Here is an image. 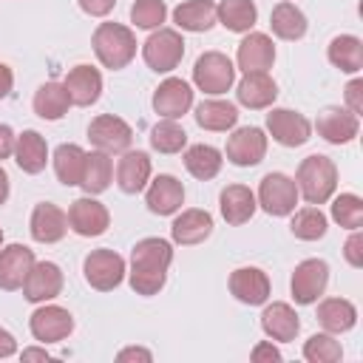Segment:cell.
I'll return each instance as SVG.
<instances>
[{
  "instance_id": "ee69618b",
  "label": "cell",
  "mask_w": 363,
  "mask_h": 363,
  "mask_svg": "<svg viewBox=\"0 0 363 363\" xmlns=\"http://www.w3.org/2000/svg\"><path fill=\"white\" fill-rule=\"evenodd\" d=\"M343 255L352 267H363V235H360V230H352V235L343 244Z\"/></svg>"
},
{
  "instance_id": "d6986e66",
  "label": "cell",
  "mask_w": 363,
  "mask_h": 363,
  "mask_svg": "<svg viewBox=\"0 0 363 363\" xmlns=\"http://www.w3.org/2000/svg\"><path fill=\"white\" fill-rule=\"evenodd\" d=\"M318 136H323L329 145H346L357 136L360 130V116L352 113L349 108H326L315 119Z\"/></svg>"
},
{
  "instance_id": "277c9868",
  "label": "cell",
  "mask_w": 363,
  "mask_h": 363,
  "mask_svg": "<svg viewBox=\"0 0 363 363\" xmlns=\"http://www.w3.org/2000/svg\"><path fill=\"white\" fill-rule=\"evenodd\" d=\"M193 82L199 91H204L210 96L227 94L235 82V65L221 51H204L193 65Z\"/></svg>"
},
{
  "instance_id": "5bb4252c",
  "label": "cell",
  "mask_w": 363,
  "mask_h": 363,
  "mask_svg": "<svg viewBox=\"0 0 363 363\" xmlns=\"http://www.w3.org/2000/svg\"><path fill=\"white\" fill-rule=\"evenodd\" d=\"M62 269L54 264V261H34V267L28 269L26 281H23V298L31 301V303H45V301H54L60 292H62Z\"/></svg>"
},
{
  "instance_id": "4fadbf2b",
  "label": "cell",
  "mask_w": 363,
  "mask_h": 363,
  "mask_svg": "<svg viewBox=\"0 0 363 363\" xmlns=\"http://www.w3.org/2000/svg\"><path fill=\"white\" fill-rule=\"evenodd\" d=\"M224 153L235 167H255L267 156V133L255 125L238 128V130L230 133Z\"/></svg>"
},
{
  "instance_id": "44dd1931",
  "label": "cell",
  "mask_w": 363,
  "mask_h": 363,
  "mask_svg": "<svg viewBox=\"0 0 363 363\" xmlns=\"http://www.w3.org/2000/svg\"><path fill=\"white\" fill-rule=\"evenodd\" d=\"M150 173H153V164H150V156L145 150H125L119 164H116V184L122 193L136 196L147 187Z\"/></svg>"
},
{
  "instance_id": "f6af8a7d",
  "label": "cell",
  "mask_w": 363,
  "mask_h": 363,
  "mask_svg": "<svg viewBox=\"0 0 363 363\" xmlns=\"http://www.w3.org/2000/svg\"><path fill=\"white\" fill-rule=\"evenodd\" d=\"M346 105L352 113H363V79H352L346 85Z\"/></svg>"
},
{
  "instance_id": "603a6c76",
  "label": "cell",
  "mask_w": 363,
  "mask_h": 363,
  "mask_svg": "<svg viewBox=\"0 0 363 363\" xmlns=\"http://www.w3.org/2000/svg\"><path fill=\"white\" fill-rule=\"evenodd\" d=\"M34 267V250L26 244H9L0 250V289L14 292L23 286L28 269Z\"/></svg>"
},
{
  "instance_id": "d4e9b609",
  "label": "cell",
  "mask_w": 363,
  "mask_h": 363,
  "mask_svg": "<svg viewBox=\"0 0 363 363\" xmlns=\"http://www.w3.org/2000/svg\"><path fill=\"white\" fill-rule=\"evenodd\" d=\"M213 233V216L207 210H199V207H190V210H182L173 224H170V235L176 244L182 247H193V244H201L207 241Z\"/></svg>"
},
{
  "instance_id": "30bf717a",
  "label": "cell",
  "mask_w": 363,
  "mask_h": 363,
  "mask_svg": "<svg viewBox=\"0 0 363 363\" xmlns=\"http://www.w3.org/2000/svg\"><path fill=\"white\" fill-rule=\"evenodd\" d=\"M88 139L96 150L102 153H125L130 150V142H133V130L130 125L122 119V116H113V113H102L96 119H91L88 125Z\"/></svg>"
},
{
  "instance_id": "db71d44e",
  "label": "cell",
  "mask_w": 363,
  "mask_h": 363,
  "mask_svg": "<svg viewBox=\"0 0 363 363\" xmlns=\"http://www.w3.org/2000/svg\"><path fill=\"white\" fill-rule=\"evenodd\" d=\"M9 199V173L0 167V204H6Z\"/></svg>"
},
{
  "instance_id": "f35d334b",
  "label": "cell",
  "mask_w": 363,
  "mask_h": 363,
  "mask_svg": "<svg viewBox=\"0 0 363 363\" xmlns=\"http://www.w3.org/2000/svg\"><path fill=\"white\" fill-rule=\"evenodd\" d=\"M326 227H329V221H326V216L320 213L318 204H309V207L298 210L292 216V224H289L292 235L301 238V241H318V238H323L326 235Z\"/></svg>"
},
{
  "instance_id": "9c48e42d",
  "label": "cell",
  "mask_w": 363,
  "mask_h": 363,
  "mask_svg": "<svg viewBox=\"0 0 363 363\" xmlns=\"http://www.w3.org/2000/svg\"><path fill=\"white\" fill-rule=\"evenodd\" d=\"M326 284H329V264L323 258H306L292 269L289 289H292L295 303L309 306L323 295Z\"/></svg>"
},
{
  "instance_id": "4dcf8cb0",
  "label": "cell",
  "mask_w": 363,
  "mask_h": 363,
  "mask_svg": "<svg viewBox=\"0 0 363 363\" xmlns=\"http://www.w3.org/2000/svg\"><path fill=\"white\" fill-rule=\"evenodd\" d=\"M34 113L40 119H48V122H57L68 113L71 108V96L65 91L62 82H43L37 91H34Z\"/></svg>"
},
{
  "instance_id": "3957f363",
  "label": "cell",
  "mask_w": 363,
  "mask_h": 363,
  "mask_svg": "<svg viewBox=\"0 0 363 363\" xmlns=\"http://www.w3.org/2000/svg\"><path fill=\"white\" fill-rule=\"evenodd\" d=\"M91 45L96 60L111 71L125 68L136 57V34L122 23H99L94 28Z\"/></svg>"
},
{
  "instance_id": "8992f818",
  "label": "cell",
  "mask_w": 363,
  "mask_h": 363,
  "mask_svg": "<svg viewBox=\"0 0 363 363\" xmlns=\"http://www.w3.org/2000/svg\"><path fill=\"white\" fill-rule=\"evenodd\" d=\"M142 57H145L150 71L170 74L184 57V40H182V34L176 28H156L142 43Z\"/></svg>"
},
{
  "instance_id": "83f0119b",
  "label": "cell",
  "mask_w": 363,
  "mask_h": 363,
  "mask_svg": "<svg viewBox=\"0 0 363 363\" xmlns=\"http://www.w3.org/2000/svg\"><path fill=\"white\" fill-rule=\"evenodd\" d=\"M14 162L23 173H40L45 170V162H48V145H45V136L37 133V130H23L14 142Z\"/></svg>"
},
{
  "instance_id": "4316f807",
  "label": "cell",
  "mask_w": 363,
  "mask_h": 363,
  "mask_svg": "<svg viewBox=\"0 0 363 363\" xmlns=\"http://www.w3.org/2000/svg\"><path fill=\"white\" fill-rule=\"evenodd\" d=\"M218 207H221L224 221L238 227V224H247L255 216L258 201H255V193L247 184H227L218 196Z\"/></svg>"
},
{
  "instance_id": "7bdbcfd3",
  "label": "cell",
  "mask_w": 363,
  "mask_h": 363,
  "mask_svg": "<svg viewBox=\"0 0 363 363\" xmlns=\"http://www.w3.org/2000/svg\"><path fill=\"white\" fill-rule=\"evenodd\" d=\"M164 17H167L164 0H136V3L130 6V23H133L136 28L156 31V28H162Z\"/></svg>"
},
{
  "instance_id": "60d3db41",
  "label": "cell",
  "mask_w": 363,
  "mask_h": 363,
  "mask_svg": "<svg viewBox=\"0 0 363 363\" xmlns=\"http://www.w3.org/2000/svg\"><path fill=\"white\" fill-rule=\"evenodd\" d=\"M303 357L309 363H337L343 357L340 343L335 340V335L329 332H318L303 343Z\"/></svg>"
},
{
  "instance_id": "ac0fdd59",
  "label": "cell",
  "mask_w": 363,
  "mask_h": 363,
  "mask_svg": "<svg viewBox=\"0 0 363 363\" xmlns=\"http://www.w3.org/2000/svg\"><path fill=\"white\" fill-rule=\"evenodd\" d=\"M275 62V45L272 37L264 31H247V37L238 43L235 51V65L250 74V71H269Z\"/></svg>"
},
{
  "instance_id": "f546056e",
  "label": "cell",
  "mask_w": 363,
  "mask_h": 363,
  "mask_svg": "<svg viewBox=\"0 0 363 363\" xmlns=\"http://www.w3.org/2000/svg\"><path fill=\"white\" fill-rule=\"evenodd\" d=\"M318 323L329 335H343L357 323V309L346 298H326L318 303Z\"/></svg>"
},
{
  "instance_id": "ffe728a7",
  "label": "cell",
  "mask_w": 363,
  "mask_h": 363,
  "mask_svg": "<svg viewBox=\"0 0 363 363\" xmlns=\"http://www.w3.org/2000/svg\"><path fill=\"white\" fill-rule=\"evenodd\" d=\"M230 292L238 303L261 306L269 298V278L258 267H238L230 272Z\"/></svg>"
},
{
  "instance_id": "f907efd6",
  "label": "cell",
  "mask_w": 363,
  "mask_h": 363,
  "mask_svg": "<svg viewBox=\"0 0 363 363\" xmlns=\"http://www.w3.org/2000/svg\"><path fill=\"white\" fill-rule=\"evenodd\" d=\"M14 352H17V340H14V335H11L9 329L0 326V357H11Z\"/></svg>"
},
{
  "instance_id": "7402d4cb",
  "label": "cell",
  "mask_w": 363,
  "mask_h": 363,
  "mask_svg": "<svg viewBox=\"0 0 363 363\" xmlns=\"http://www.w3.org/2000/svg\"><path fill=\"white\" fill-rule=\"evenodd\" d=\"M261 329H264L267 337H272V340H278V343H289V340H295L298 332H301V318H298V312H295L289 303L272 301V303H267L264 312H261Z\"/></svg>"
},
{
  "instance_id": "1f68e13d",
  "label": "cell",
  "mask_w": 363,
  "mask_h": 363,
  "mask_svg": "<svg viewBox=\"0 0 363 363\" xmlns=\"http://www.w3.org/2000/svg\"><path fill=\"white\" fill-rule=\"evenodd\" d=\"M111 179H113L111 153H102V150L85 153V167H82L79 187H82L88 196H99V193H105V190L111 187Z\"/></svg>"
},
{
  "instance_id": "5b68a950",
  "label": "cell",
  "mask_w": 363,
  "mask_h": 363,
  "mask_svg": "<svg viewBox=\"0 0 363 363\" xmlns=\"http://www.w3.org/2000/svg\"><path fill=\"white\" fill-rule=\"evenodd\" d=\"M298 184L295 179H289L286 173H267L258 184V193H255V201L264 213L275 216V218H284V216H292L295 213V204H298Z\"/></svg>"
},
{
  "instance_id": "c3c4849f",
  "label": "cell",
  "mask_w": 363,
  "mask_h": 363,
  "mask_svg": "<svg viewBox=\"0 0 363 363\" xmlns=\"http://www.w3.org/2000/svg\"><path fill=\"white\" fill-rule=\"evenodd\" d=\"M14 142H17V133L0 122V159H9L14 156Z\"/></svg>"
},
{
  "instance_id": "ba28073f",
  "label": "cell",
  "mask_w": 363,
  "mask_h": 363,
  "mask_svg": "<svg viewBox=\"0 0 363 363\" xmlns=\"http://www.w3.org/2000/svg\"><path fill=\"white\" fill-rule=\"evenodd\" d=\"M28 329H31L34 340H40L43 346L45 343H60V340H65L74 332V315L65 306H57V303L45 301L43 306H37L31 312Z\"/></svg>"
},
{
  "instance_id": "836d02e7",
  "label": "cell",
  "mask_w": 363,
  "mask_h": 363,
  "mask_svg": "<svg viewBox=\"0 0 363 363\" xmlns=\"http://www.w3.org/2000/svg\"><path fill=\"white\" fill-rule=\"evenodd\" d=\"M306 14L289 0H281L269 14V28L281 40H301L306 34Z\"/></svg>"
},
{
  "instance_id": "6da1fadb",
  "label": "cell",
  "mask_w": 363,
  "mask_h": 363,
  "mask_svg": "<svg viewBox=\"0 0 363 363\" xmlns=\"http://www.w3.org/2000/svg\"><path fill=\"white\" fill-rule=\"evenodd\" d=\"M173 264V247L170 241L164 238H142L133 244L130 250V272H128V281H130V289L136 295H156L164 281H167V269Z\"/></svg>"
},
{
  "instance_id": "9a60e30c",
  "label": "cell",
  "mask_w": 363,
  "mask_h": 363,
  "mask_svg": "<svg viewBox=\"0 0 363 363\" xmlns=\"http://www.w3.org/2000/svg\"><path fill=\"white\" fill-rule=\"evenodd\" d=\"M193 108V88L182 77H167L153 91V111L162 119H179Z\"/></svg>"
},
{
  "instance_id": "7c38bea8",
  "label": "cell",
  "mask_w": 363,
  "mask_h": 363,
  "mask_svg": "<svg viewBox=\"0 0 363 363\" xmlns=\"http://www.w3.org/2000/svg\"><path fill=\"white\" fill-rule=\"evenodd\" d=\"M68 227L82 235V238H96L111 227V213L102 201H96L94 196H82L77 201H71L68 207Z\"/></svg>"
},
{
  "instance_id": "b9f144b4",
  "label": "cell",
  "mask_w": 363,
  "mask_h": 363,
  "mask_svg": "<svg viewBox=\"0 0 363 363\" xmlns=\"http://www.w3.org/2000/svg\"><path fill=\"white\" fill-rule=\"evenodd\" d=\"M332 218L346 230H360V224H363V199L357 193H340L332 201Z\"/></svg>"
},
{
  "instance_id": "2e32d148",
  "label": "cell",
  "mask_w": 363,
  "mask_h": 363,
  "mask_svg": "<svg viewBox=\"0 0 363 363\" xmlns=\"http://www.w3.org/2000/svg\"><path fill=\"white\" fill-rule=\"evenodd\" d=\"M145 204L156 216H173V213H179L182 204H184V187H182V182L176 176H170V173H159L145 187Z\"/></svg>"
},
{
  "instance_id": "11a10c76",
  "label": "cell",
  "mask_w": 363,
  "mask_h": 363,
  "mask_svg": "<svg viewBox=\"0 0 363 363\" xmlns=\"http://www.w3.org/2000/svg\"><path fill=\"white\" fill-rule=\"evenodd\" d=\"M0 244H3V230H0Z\"/></svg>"
},
{
  "instance_id": "816d5d0a",
  "label": "cell",
  "mask_w": 363,
  "mask_h": 363,
  "mask_svg": "<svg viewBox=\"0 0 363 363\" xmlns=\"http://www.w3.org/2000/svg\"><path fill=\"white\" fill-rule=\"evenodd\" d=\"M11 88H14V74L6 62H0V99H6L11 94Z\"/></svg>"
},
{
  "instance_id": "7dc6e473",
  "label": "cell",
  "mask_w": 363,
  "mask_h": 363,
  "mask_svg": "<svg viewBox=\"0 0 363 363\" xmlns=\"http://www.w3.org/2000/svg\"><path fill=\"white\" fill-rule=\"evenodd\" d=\"M113 6H116V0H79V9L91 17H105L113 11Z\"/></svg>"
},
{
  "instance_id": "ab89813d",
  "label": "cell",
  "mask_w": 363,
  "mask_h": 363,
  "mask_svg": "<svg viewBox=\"0 0 363 363\" xmlns=\"http://www.w3.org/2000/svg\"><path fill=\"white\" fill-rule=\"evenodd\" d=\"M150 147L159 153H182L187 147V133L176 119H162L150 130Z\"/></svg>"
},
{
  "instance_id": "cb8c5ba5",
  "label": "cell",
  "mask_w": 363,
  "mask_h": 363,
  "mask_svg": "<svg viewBox=\"0 0 363 363\" xmlns=\"http://www.w3.org/2000/svg\"><path fill=\"white\" fill-rule=\"evenodd\" d=\"M68 96H71V105H79V108H88L94 105L99 96H102V74L94 68V65H74L65 79H62Z\"/></svg>"
},
{
  "instance_id": "f1b7e54d",
  "label": "cell",
  "mask_w": 363,
  "mask_h": 363,
  "mask_svg": "<svg viewBox=\"0 0 363 363\" xmlns=\"http://www.w3.org/2000/svg\"><path fill=\"white\" fill-rule=\"evenodd\" d=\"M173 23L182 31H210L218 20H216V3L213 0H184L173 9Z\"/></svg>"
},
{
  "instance_id": "e575fe53",
  "label": "cell",
  "mask_w": 363,
  "mask_h": 363,
  "mask_svg": "<svg viewBox=\"0 0 363 363\" xmlns=\"http://www.w3.org/2000/svg\"><path fill=\"white\" fill-rule=\"evenodd\" d=\"M196 122H199V128H204V130L221 133V130L235 128V122H238V108H235L233 102H227V99H204L201 105H196Z\"/></svg>"
},
{
  "instance_id": "d6a6232c",
  "label": "cell",
  "mask_w": 363,
  "mask_h": 363,
  "mask_svg": "<svg viewBox=\"0 0 363 363\" xmlns=\"http://www.w3.org/2000/svg\"><path fill=\"white\" fill-rule=\"evenodd\" d=\"M326 57L343 74H357L363 68V40L354 34H337L326 48Z\"/></svg>"
},
{
  "instance_id": "d590c367",
  "label": "cell",
  "mask_w": 363,
  "mask_h": 363,
  "mask_svg": "<svg viewBox=\"0 0 363 363\" xmlns=\"http://www.w3.org/2000/svg\"><path fill=\"white\" fill-rule=\"evenodd\" d=\"M221 164H224L221 150L213 147V145H204V142H201V145H190V147L184 150V167H187V173H190L193 179H199V182L216 179L218 170H221Z\"/></svg>"
},
{
  "instance_id": "8d00e7d4",
  "label": "cell",
  "mask_w": 363,
  "mask_h": 363,
  "mask_svg": "<svg viewBox=\"0 0 363 363\" xmlns=\"http://www.w3.org/2000/svg\"><path fill=\"white\" fill-rule=\"evenodd\" d=\"M216 20L235 34H247L255 20H258V9L252 0H221L216 6Z\"/></svg>"
},
{
  "instance_id": "bcb514c9",
  "label": "cell",
  "mask_w": 363,
  "mask_h": 363,
  "mask_svg": "<svg viewBox=\"0 0 363 363\" xmlns=\"http://www.w3.org/2000/svg\"><path fill=\"white\" fill-rule=\"evenodd\" d=\"M250 357H252L255 363H272V360L278 363V360H281V352L272 346V340H264V343H258V346L250 352Z\"/></svg>"
},
{
  "instance_id": "74e56055",
  "label": "cell",
  "mask_w": 363,
  "mask_h": 363,
  "mask_svg": "<svg viewBox=\"0 0 363 363\" xmlns=\"http://www.w3.org/2000/svg\"><path fill=\"white\" fill-rule=\"evenodd\" d=\"M82 167H85V150L74 142H65L54 150V173L60 179V184L74 187L82 179Z\"/></svg>"
},
{
  "instance_id": "8fae6325",
  "label": "cell",
  "mask_w": 363,
  "mask_h": 363,
  "mask_svg": "<svg viewBox=\"0 0 363 363\" xmlns=\"http://www.w3.org/2000/svg\"><path fill=\"white\" fill-rule=\"evenodd\" d=\"M267 130L284 147H301L312 136L309 119L303 113H298V111H289V108H272L267 113Z\"/></svg>"
},
{
  "instance_id": "e0dca14e",
  "label": "cell",
  "mask_w": 363,
  "mask_h": 363,
  "mask_svg": "<svg viewBox=\"0 0 363 363\" xmlns=\"http://www.w3.org/2000/svg\"><path fill=\"white\" fill-rule=\"evenodd\" d=\"M28 233L37 244H57L60 238H65L68 233V213H62L57 204L51 201H40L31 210L28 218Z\"/></svg>"
},
{
  "instance_id": "7a4b0ae2",
  "label": "cell",
  "mask_w": 363,
  "mask_h": 363,
  "mask_svg": "<svg viewBox=\"0 0 363 363\" xmlns=\"http://www.w3.org/2000/svg\"><path fill=\"white\" fill-rule=\"evenodd\" d=\"M295 184H298V196H303L306 204H326L337 187V167L329 156L312 153L298 164Z\"/></svg>"
},
{
  "instance_id": "f5cc1de1",
  "label": "cell",
  "mask_w": 363,
  "mask_h": 363,
  "mask_svg": "<svg viewBox=\"0 0 363 363\" xmlns=\"http://www.w3.org/2000/svg\"><path fill=\"white\" fill-rule=\"evenodd\" d=\"M23 360H48L51 354L45 352V349H37V346H31V349H23V354H20Z\"/></svg>"
},
{
  "instance_id": "681fc988",
  "label": "cell",
  "mask_w": 363,
  "mask_h": 363,
  "mask_svg": "<svg viewBox=\"0 0 363 363\" xmlns=\"http://www.w3.org/2000/svg\"><path fill=\"white\" fill-rule=\"evenodd\" d=\"M116 360H119V363H128V360H145V363H150L153 354H150L147 349H142V346H128V349H122V352L116 354Z\"/></svg>"
},
{
  "instance_id": "52a82bcc",
  "label": "cell",
  "mask_w": 363,
  "mask_h": 363,
  "mask_svg": "<svg viewBox=\"0 0 363 363\" xmlns=\"http://www.w3.org/2000/svg\"><path fill=\"white\" fill-rule=\"evenodd\" d=\"M125 258L108 247L102 250H91L82 261V275L88 281V286L99 289V292H111L125 281Z\"/></svg>"
},
{
  "instance_id": "484cf974",
  "label": "cell",
  "mask_w": 363,
  "mask_h": 363,
  "mask_svg": "<svg viewBox=\"0 0 363 363\" xmlns=\"http://www.w3.org/2000/svg\"><path fill=\"white\" fill-rule=\"evenodd\" d=\"M235 96L244 108L250 111H261V108H269L278 96V85L275 79L267 74V71H250L241 77L238 88H235Z\"/></svg>"
}]
</instances>
